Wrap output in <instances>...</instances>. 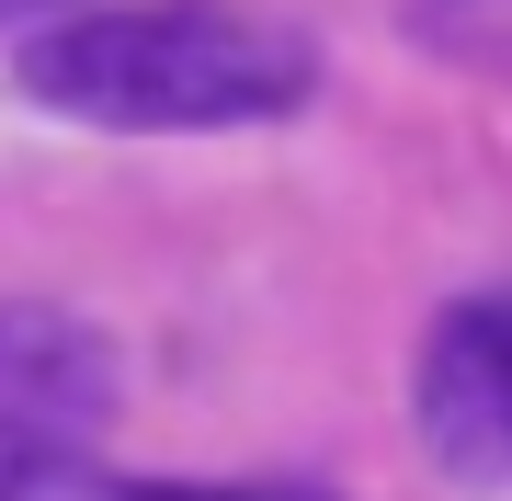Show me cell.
I'll use <instances>...</instances> for the list:
<instances>
[{
    "label": "cell",
    "mask_w": 512,
    "mask_h": 501,
    "mask_svg": "<svg viewBox=\"0 0 512 501\" xmlns=\"http://www.w3.org/2000/svg\"><path fill=\"white\" fill-rule=\"evenodd\" d=\"M319 80V46L262 0H126V12H80L46 23L23 46V92L80 126H126V137H171V126H262L296 114Z\"/></svg>",
    "instance_id": "6da1fadb"
},
{
    "label": "cell",
    "mask_w": 512,
    "mask_h": 501,
    "mask_svg": "<svg viewBox=\"0 0 512 501\" xmlns=\"http://www.w3.org/2000/svg\"><path fill=\"white\" fill-rule=\"evenodd\" d=\"M114 422V342L69 308H0V479L80 467Z\"/></svg>",
    "instance_id": "7a4b0ae2"
},
{
    "label": "cell",
    "mask_w": 512,
    "mask_h": 501,
    "mask_svg": "<svg viewBox=\"0 0 512 501\" xmlns=\"http://www.w3.org/2000/svg\"><path fill=\"white\" fill-rule=\"evenodd\" d=\"M421 433L467 479H512V297H478L421 353Z\"/></svg>",
    "instance_id": "3957f363"
},
{
    "label": "cell",
    "mask_w": 512,
    "mask_h": 501,
    "mask_svg": "<svg viewBox=\"0 0 512 501\" xmlns=\"http://www.w3.org/2000/svg\"><path fill=\"white\" fill-rule=\"evenodd\" d=\"M0 501H217V490H148V479H92V467H35V479H0Z\"/></svg>",
    "instance_id": "277c9868"
},
{
    "label": "cell",
    "mask_w": 512,
    "mask_h": 501,
    "mask_svg": "<svg viewBox=\"0 0 512 501\" xmlns=\"http://www.w3.org/2000/svg\"><path fill=\"white\" fill-rule=\"evenodd\" d=\"M239 501H319V490H239Z\"/></svg>",
    "instance_id": "5b68a950"
}]
</instances>
